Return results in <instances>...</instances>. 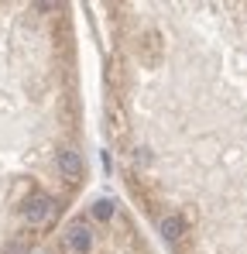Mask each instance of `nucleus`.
I'll use <instances>...</instances> for the list:
<instances>
[{
    "label": "nucleus",
    "instance_id": "nucleus-3",
    "mask_svg": "<svg viewBox=\"0 0 247 254\" xmlns=\"http://www.w3.org/2000/svg\"><path fill=\"white\" fill-rule=\"evenodd\" d=\"M38 254H162L137 216L114 196L79 203Z\"/></svg>",
    "mask_w": 247,
    "mask_h": 254
},
{
    "label": "nucleus",
    "instance_id": "nucleus-1",
    "mask_svg": "<svg viewBox=\"0 0 247 254\" xmlns=\"http://www.w3.org/2000/svg\"><path fill=\"white\" fill-rule=\"evenodd\" d=\"M124 196L165 254H247V0L89 3Z\"/></svg>",
    "mask_w": 247,
    "mask_h": 254
},
{
    "label": "nucleus",
    "instance_id": "nucleus-2",
    "mask_svg": "<svg viewBox=\"0 0 247 254\" xmlns=\"http://www.w3.org/2000/svg\"><path fill=\"white\" fill-rule=\"evenodd\" d=\"M89 182L79 24L69 3H0V254H38Z\"/></svg>",
    "mask_w": 247,
    "mask_h": 254
}]
</instances>
